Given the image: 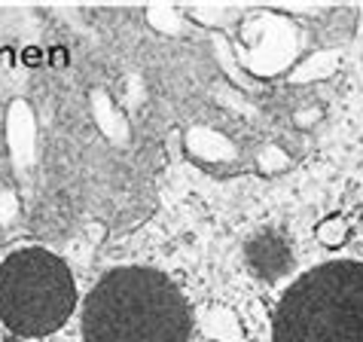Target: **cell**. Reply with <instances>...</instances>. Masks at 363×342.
<instances>
[{"mask_svg":"<svg viewBox=\"0 0 363 342\" xmlns=\"http://www.w3.org/2000/svg\"><path fill=\"white\" fill-rule=\"evenodd\" d=\"M272 342H363V263L336 260L281 297Z\"/></svg>","mask_w":363,"mask_h":342,"instance_id":"cell-2","label":"cell"},{"mask_svg":"<svg viewBox=\"0 0 363 342\" xmlns=\"http://www.w3.org/2000/svg\"><path fill=\"white\" fill-rule=\"evenodd\" d=\"M86 342H189V309L171 278L147 266L113 269L83 306Z\"/></svg>","mask_w":363,"mask_h":342,"instance_id":"cell-1","label":"cell"},{"mask_svg":"<svg viewBox=\"0 0 363 342\" xmlns=\"http://www.w3.org/2000/svg\"><path fill=\"white\" fill-rule=\"evenodd\" d=\"M245 260H247V266L254 275L275 281L294 266V248H290V241L281 233L266 229V233H259L247 241Z\"/></svg>","mask_w":363,"mask_h":342,"instance_id":"cell-4","label":"cell"},{"mask_svg":"<svg viewBox=\"0 0 363 342\" xmlns=\"http://www.w3.org/2000/svg\"><path fill=\"white\" fill-rule=\"evenodd\" d=\"M77 285L62 257L22 248L0 263V321L16 336H49L70 318Z\"/></svg>","mask_w":363,"mask_h":342,"instance_id":"cell-3","label":"cell"}]
</instances>
